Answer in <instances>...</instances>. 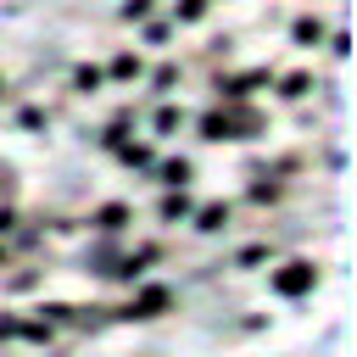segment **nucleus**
<instances>
[{"label":"nucleus","instance_id":"1","mask_svg":"<svg viewBox=\"0 0 357 357\" xmlns=\"http://www.w3.org/2000/svg\"><path fill=\"white\" fill-rule=\"evenodd\" d=\"M307 284V268H296V273H279V290H301Z\"/></svg>","mask_w":357,"mask_h":357}]
</instances>
